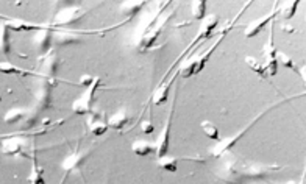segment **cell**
Returning <instances> with one entry per match:
<instances>
[{"label": "cell", "instance_id": "6", "mask_svg": "<svg viewBox=\"0 0 306 184\" xmlns=\"http://www.w3.org/2000/svg\"><path fill=\"white\" fill-rule=\"evenodd\" d=\"M8 30L13 32H32V30H49V25H39V24H30L25 21H7L4 22Z\"/></svg>", "mask_w": 306, "mask_h": 184}, {"label": "cell", "instance_id": "25", "mask_svg": "<svg viewBox=\"0 0 306 184\" xmlns=\"http://www.w3.org/2000/svg\"><path fill=\"white\" fill-rule=\"evenodd\" d=\"M94 80L95 78H92V77H87V75H84V77H81V80H80V84L81 86H91V84L94 83Z\"/></svg>", "mask_w": 306, "mask_h": 184}, {"label": "cell", "instance_id": "10", "mask_svg": "<svg viewBox=\"0 0 306 184\" xmlns=\"http://www.w3.org/2000/svg\"><path fill=\"white\" fill-rule=\"evenodd\" d=\"M175 80H177V75L175 77H172L166 84H163L161 88H159L156 92H155V95H153V103H155V106H161L163 103H166V100H167V97H169V91H170V86L172 84L175 83Z\"/></svg>", "mask_w": 306, "mask_h": 184}, {"label": "cell", "instance_id": "9", "mask_svg": "<svg viewBox=\"0 0 306 184\" xmlns=\"http://www.w3.org/2000/svg\"><path fill=\"white\" fill-rule=\"evenodd\" d=\"M22 145H24V142L21 139L8 137V139L4 140V144H2V153H5V154H18V153L25 154L22 151Z\"/></svg>", "mask_w": 306, "mask_h": 184}, {"label": "cell", "instance_id": "2", "mask_svg": "<svg viewBox=\"0 0 306 184\" xmlns=\"http://www.w3.org/2000/svg\"><path fill=\"white\" fill-rule=\"evenodd\" d=\"M270 111V108L269 109H266V111H262L261 112V114H258L249 125H247L245 126V128L242 130V131H239L238 134H235V136H231V137H225V139H221V140H219V142H217V145L216 147H213V150H211V154H213V156L214 158H219V156H222V154L225 153V151H228L233 145H235L236 142H238V140H241L242 137H244V134L247 133V131H250L252 128H253V126L256 125V122L259 120V119H262V116H264V114H267V112Z\"/></svg>", "mask_w": 306, "mask_h": 184}, {"label": "cell", "instance_id": "7", "mask_svg": "<svg viewBox=\"0 0 306 184\" xmlns=\"http://www.w3.org/2000/svg\"><path fill=\"white\" fill-rule=\"evenodd\" d=\"M83 14H84V11H81L80 8H66L56 14L55 25H64V24L75 22L77 19H80L83 16Z\"/></svg>", "mask_w": 306, "mask_h": 184}, {"label": "cell", "instance_id": "17", "mask_svg": "<svg viewBox=\"0 0 306 184\" xmlns=\"http://www.w3.org/2000/svg\"><path fill=\"white\" fill-rule=\"evenodd\" d=\"M81 154H80V148H77L75 150V153L74 154H72V156H69L64 162H63V168H64V170H67V173L70 172V170H74V168L78 165V162L81 161Z\"/></svg>", "mask_w": 306, "mask_h": 184}, {"label": "cell", "instance_id": "5", "mask_svg": "<svg viewBox=\"0 0 306 184\" xmlns=\"http://www.w3.org/2000/svg\"><path fill=\"white\" fill-rule=\"evenodd\" d=\"M278 13H280V4L276 2L275 7H273V10L267 14V16H266L264 19H258V21L252 22L249 27H247V30H245V38H253V36L259 35L262 30H264V27H266V25L275 22V18L278 16Z\"/></svg>", "mask_w": 306, "mask_h": 184}, {"label": "cell", "instance_id": "13", "mask_svg": "<svg viewBox=\"0 0 306 184\" xmlns=\"http://www.w3.org/2000/svg\"><path fill=\"white\" fill-rule=\"evenodd\" d=\"M28 182L30 184H46L44 181V175H42V168L38 167V161H36V154L33 151V165H32V173L28 176Z\"/></svg>", "mask_w": 306, "mask_h": 184}, {"label": "cell", "instance_id": "26", "mask_svg": "<svg viewBox=\"0 0 306 184\" xmlns=\"http://www.w3.org/2000/svg\"><path fill=\"white\" fill-rule=\"evenodd\" d=\"M0 19H4V21H5V22H7V21H10V19H8V18H5V16H2V14H0Z\"/></svg>", "mask_w": 306, "mask_h": 184}, {"label": "cell", "instance_id": "27", "mask_svg": "<svg viewBox=\"0 0 306 184\" xmlns=\"http://www.w3.org/2000/svg\"><path fill=\"white\" fill-rule=\"evenodd\" d=\"M64 179H66V178H63V181H61V184H63V182H64Z\"/></svg>", "mask_w": 306, "mask_h": 184}, {"label": "cell", "instance_id": "8", "mask_svg": "<svg viewBox=\"0 0 306 184\" xmlns=\"http://www.w3.org/2000/svg\"><path fill=\"white\" fill-rule=\"evenodd\" d=\"M87 126H89V131H91L92 134H95V136L105 134L107 130H108V123L101 120L98 114L89 116V119H87Z\"/></svg>", "mask_w": 306, "mask_h": 184}, {"label": "cell", "instance_id": "23", "mask_svg": "<svg viewBox=\"0 0 306 184\" xmlns=\"http://www.w3.org/2000/svg\"><path fill=\"white\" fill-rule=\"evenodd\" d=\"M298 7V2H290L289 4V8L286 7V10H280V13L283 14L284 19H290L295 14V8Z\"/></svg>", "mask_w": 306, "mask_h": 184}, {"label": "cell", "instance_id": "21", "mask_svg": "<svg viewBox=\"0 0 306 184\" xmlns=\"http://www.w3.org/2000/svg\"><path fill=\"white\" fill-rule=\"evenodd\" d=\"M158 165L163 167L164 170H167V172H172V173L177 172V159H175V158H166V156L159 158Z\"/></svg>", "mask_w": 306, "mask_h": 184}, {"label": "cell", "instance_id": "14", "mask_svg": "<svg viewBox=\"0 0 306 184\" xmlns=\"http://www.w3.org/2000/svg\"><path fill=\"white\" fill-rule=\"evenodd\" d=\"M0 52L4 55H10V35H8V28L5 24L0 25Z\"/></svg>", "mask_w": 306, "mask_h": 184}, {"label": "cell", "instance_id": "24", "mask_svg": "<svg viewBox=\"0 0 306 184\" xmlns=\"http://www.w3.org/2000/svg\"><path fill=\"white\" fill-rule=\"evenodd\" d=\"M142 131H144L145 134H150V133L153 131V125L150 123V120L142 122Z\"/></svg>", "mask_w": 306, "mask_h": 184}, {"label": "cell", "instance_id": "16", "mask_svg": "<svg viewBox=\"0 0 306 184\" xmlns=\"http://www.w3.org/2000/svg\"><path fill=\"white\" fill-rule=\"evenodd\" d=\"M245 63H247V66H249V67L253 70V72H256L259 77L264 78V77L267 75V74H266V67L262 66L256 58H253V56H247V58H245Z\"/></svg>", "mask_w": 306, "mask_h": 184}, {"label": "cell", "instance_id": "11", "mask_svg": "<svg viewBox=\"0 0 306 184\" xmlns=\"http://www.w3.org/2000/svg\"><path fill=\"white\" fill-rule=\"evenodd\" d=\"M131 150H133V153L138 154V156L144 158V156H149L150 153H153L156 150V145L150 144L149 140H135L133 145H131Z\"/></svg>", "mask_w": 306, "mask_h": 184}, {"label": "cell", "instance_id": "12", "mask_svg": "<svg viewBox=\"0 0 306 184\" xmlns=\"http://www.w3.org/2000/svg\"><path fill=\"white\" fill-rule=\"evenodd\" d=\"M127 122H128V116L125 114L124 109H119L108 119V126H111L114 130H122L127 125Z\"/></svg>", "mask_w": 306, "mask_h": 184}, {"label": "cell", "instance_id": "19", "mask_svg": "<svg viewBox=\"0 0 306 184\" xmlns=\"http://www.w3.org/2000/svg\"><path fill=\"white\" fill-rule=\"evenodd\" d=\"M205 11H207V2L205 0H197L192 4V16L197 21H201L205 18Z\"/></svg>", "mask_w": 306, "mask_h": 184}, {"label": "cell", "instance_id": "18", "mask_svg": "<svg viewBox=\"0 0 306 184\" xmlns=\"http://www.w3.org/2000/svg\"><path fill=\"white\" fill-rule=\"evenodd\" d=\"M276 63H281L284 67H287V69H290V70H294L295 74L300 75V69L295 66L294 60H290L286 53H283V52H278V53H276Z\"/></svg>", "mask_w": 306, "mask_h": 184}, {"label": "cell", "instance_id": "15", "mask_svg": "<svg viewBox=\"0 0 306 184\" xmlns=\"http://www.w3.org/2000/svg\"><path fill=\"white\" fill-rule=\"evenodd\" d=\"M201 130L205 133L210 139H214V140H221V133H219L217 126L213 123V122H208V120H203L201 122Z\"/></svg>", "mask_w": 306, "mask_h": 184}, {"label": "cell", "instance_id": "3", "mask_svg": "<svg viewBox=\"0 0 306 184\" xmlns=\"http://www.w3.org/2000/svg\"><path fill=\"white\" fill-rule=\"evenodd\" d=\"M101 80L98 77H95L94 83L91 84V86H87L86 91L77 98V100L72 103V109H74L77 114H89L91 112V108H92V103L95 100V92L100 86Z\"/></svg>", "mask_w": 306, "mask_h": 184}, {"label": "cell", "instance_id": "22", "mask_svg": "<svg viewBox=\"0 0 306 184\" xmlns=\"http://www.w3.org/2000/svg\"><path fill=\"white\" fill-rule=\"evenodd\" d=\"M24 117V112L21 109H11L7 112V116H5V122L7 123H14V122H18L19 119Z\"/></svg>", "mask_w": 306, "mask_h": 184}, {"label": "cell", "instance_id": "20", "mask_svg": "<svg viewBox=\"0 0 306 184\" xmlns=\"http://www.w3.org/2000/svg\"><path fill=\"white\" fill-rule=\"evenodd\" d=\"M0 72H2V74H14V75H27L28 74L27 70H22V69H19L16 66H13L8 61L0 63Z\"/></svg>", "mask_w": 306, "mask_h": 184}, {"label": "cell", "instance_id": "1", "mask_svg": "<svg viewBox=\"0 0 306 184\" xmlns=\"http://www.w3.org/2000/svg\"><path fill=\"white\" fill-rule=\"evenodd\" d=\"M252 5V2H247L245 4V7L241 10V13L238 14V18L235 19V21H233V22H230V25L225 28V30H222V33H221V38H219L216 42H214V44H213V47H210L205 53H203L201 56H198V58H194L191 63H186L183 67H180L178 69V72L181 74V77H184V78H187V77H192V75H195V74H198V72H201V70H203V67H205L207 66V63L210 61V58H211V55L214 53V50L219 47V44H221V42L224 41V38L231 32V28H233V25H235L238 21H239V18H241V14L244 13V10L247 8V7H250Z\"/></svg>", "mask_w": 306, "mask_h": 184}, {"label": "cell", "instance_id": "4", "mask_svg": "<svg viewBox=\"0 0 306 184\" xmlns=\"http://www.w3.org/2000/svg\"><path fill=\"white\" fill-rule=\"evenodd\" d=\"M173 111H175V100L169 109V114H167V120H166V125L164 128L161 130V133H159L158 136V140L155 142L156 145V154H158V159L163 158L167 154L169 151V142H170V126H172V117H173Z\"/></svg>", "mask_w": 306, "mask_h": 184}]
</instances>
